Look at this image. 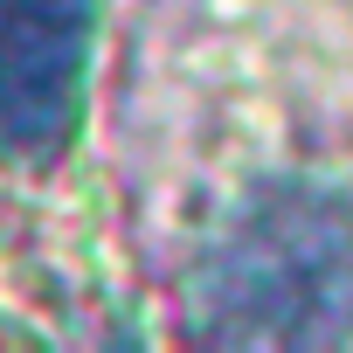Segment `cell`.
Segmentation results:
<instances>
[{
    "mask_svg": "<svg viewBox=\"0 0 353 353\" xmlns=\"http://www.w3.org/2000/svg\"><path fill=\"white\" fill-rule=\"evenodd\" d=\"M194 332L222 346L353 339V188H256L194 270Z\"/></svg>",
    "mask_w": 353,
    "mask_h": 353,
    "instance_id": "obj_1",
    "label": "cell"
},
{
    "mask_svg": "<svg viewBox=\"0 0 353 353\" xmlns=\"http://www.w3.org/2000/svg\"><path fill=\"white\" fill-rule=\"evenodd\" d=\"M97 0H0V152L49 159L83 97Z\"/></svg>",
    "mask_w": 353,
    "mask_h": 353,
    "instance_id": "obj_2",
    "label": "cell"
}]
</instances>
